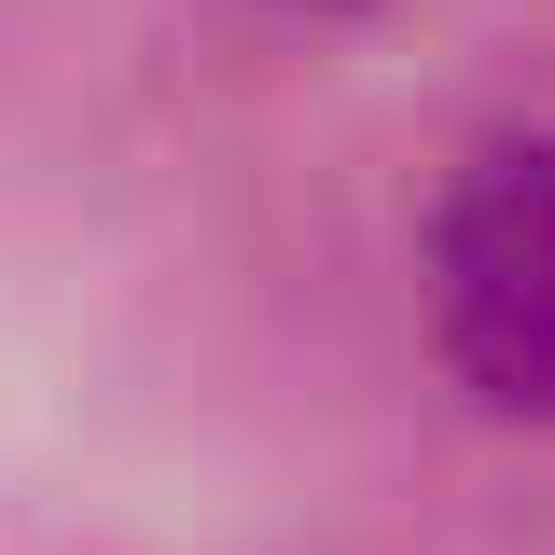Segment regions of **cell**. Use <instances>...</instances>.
I'll use <instances>...</instances> for the list:
<instances>
[{
  "label": "cell",
  "instance_id": "cell-1",
  "mask_svg": "<svg viewBox=\"0 0 555 555\" xmlns=\"http://www.w3.org/2000/svg\"><path fill=\"white\" fill-rule=\"evenodd\" d=\"M430 334L459 389L555 416V139H486L430 208Z\"/></svg>",
  "mask_w": 555,
  "mask_h": 555
},
{
  "label": "cell",
  "instance_id": "cell-2",
  "mask_svg": "<svg viewBox=\"0 0 555 555\" xmlns=\"http://www.w3.org/2000/svg\"><path fill=\"white\" fill-rule=\"evenodd\" d=\"M306 14H334V0H306Z\"/></svg>",
  "mask_w": 555,
  "mask_h": 555
}]
</instances>
